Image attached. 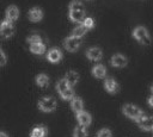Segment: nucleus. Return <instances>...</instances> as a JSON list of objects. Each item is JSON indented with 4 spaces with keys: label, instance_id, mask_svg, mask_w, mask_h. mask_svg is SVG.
<instances>
[{
    "label": "nucleus",
    "instance_id": "obj_1",
    "mask_svg": "<svg viewBox=\"0 0 153 137\" xmlns=\"http://www.w3.org/2000/svg\"><path fill=\"white\" fill-rule=\"evenodd\" d=\"M69 18L74 23H80V21H82L85 19L84 5L80 1L73 0L69 4Z\"/></svg>",
    "mask_w": 153,
    "mask_h": 137
},
{
    "label": "nucleus",
    "instance_id": "obj_2",
    "mask_svg": "<svg viewBox=\"0 0 153 137\" xmlns=\"http://www.w3.org/2000/svg\"><path fill=\"white\" fill-rule=\"evenodd\" d=\"M56 89H57V92L60 93L61 98L65 99V100H72L73 96H74V91H73V88L67 83V81H66L65 79H62V80H60V81L57 82Z\"/></svg>",
    "mask_w": 153,
    "mask_h": 137
},
{
    "label": "nucleus",
    "instance_id": "obj_3",
    "mask_svg": "<svg viewBox=\"0 0 153 137\" xmlns=\"http://www.w3.org/2000/svg\"><path fill=\"white\" fill-rule=\"evenodd\" d=\"M133 36L135 39H137L141 44L143 45H149L151 44V38H149V33L148 31L143 27V26H137L134 31H133Z\"/></svg>",
    "mask_w": 153,
    "mask_h": 137
},
{
    "label": "nucleus",
    "instance_id": "obj_4",
    "mask_svg": "<svg viewBox=\"0 0 153 137\" xmlns=\"http://www.w3.org/2000/svg\"><path fill=\"white\" fill-rule=\"evenodd\" d=\"M123 113H124L128 118L134 119V120H137V119H140V118L143 116L142 111H141L137 106L131 105V104H127V105L123 106Z\"/></svg>",
    "mask_w": 153,
    "mask_h": 137
},
{
    "label": "nucleus",
    "instance_id": "obj_5",
    "mask_svg": "<svg viewBox=\"0 0 153 137\" xmlns=\"http://www.w3.org/2000/svg\"><path fill=\"white\" fill-rule=\"evenodd\" d=\"M38 108L43 112H53L56 108V100L51 96H44L38 101Z\"/></svg>",
    "mask_w": 153,
    "mask_h": 137
},
{
    "label": "nucleus",
    "instance_id": "obj_6",
    "mask_svg": "<svg viewBox=\"0 0 153 137\" xmlns=\"http://www.w3.org/2000/svg\"><path fill=\"white\" fill-rule=\"evenodd\" d=\"M14 33V26H13V23L5 19L4 21H1L0 24V36L2 38H10L12 37Z\"/></svg>",
    "mask_w": 153,
    "mask_h": 137
},
{
    "label": "nucleus",
    "instance_id": "obj_7",
    "mask_svg": "<svg viewBox=\"0 0 153 137\" xmlns=\"http://www.w3.org/2000/svg\"><path fill=\"white\" fill-rule=\"evenodd\" d=\"M81 44V38L79 37H74V36H69L65 39V48L68 51H75Z\"/></svg>",
    "mask_w": 153,
    "mask_h": 137
},
{
    "label": "nucleus",
    "instance_id": "obj_8",
    "mask_svg": "<svg viewBox=\"0 0 153 137\" xmlns=\"http://www.w3.org/2000/svg\"><path fill=\"white\" fill-rule=\"evenodd\" d=\"M137 124L142 130H153V117L142 116L140 119H137Z\"/></svg>",
    "mask_w": 153,
    "mask_h": 137
},
{
    "label": "nucleus",
    "instance_id": "obj_9",
    "mask_svg": "<svg viewBox=\"0 0 153 137\" xmlns=\"http://www.w3.org/2000/svg\"><path fill=\"white\" fill-rule=\"evenodd\" d=\"M18 17H19V10H18V7L14 6V5L8 6L7 10H6V19L13 23V21H16L18 19Z\"/></svg>",
    "mask_w": 153,
    "mask_h": 137
},
{
    "label": "nucleus",
    "instance_id": "obj_10",
    "mask_svg": "<svg viewBox=\"0 0 153 137\" xmlns=\"http://www.w3.org/2000/svg\"><path fill=\"white\" fill-rule=\"evenodd\" d=\"M27 17H29V19H30L31 21L36 23V21H39V20L43 18V12H42V10L38 8V7H32V8L27 12Z\"/></svg>",
    "mask_w": 153,
    "mask_h": 137
},
{
    "label": "nucleus",
    "instance_id": "obj_11",
    "mask_svg": "<svg viewBox=\"0 0 153 137\" xmlns=\"http://www.w3.org/2000/svg\"><path fill=\"white\" fill-rule=\"evenodd\" d=\"M47 58H48V61H50V62H53V63H57V62L61 61V58H62V52H61L59 49L53 48V49H50V50L48 51Z\"/></svg>",
    "mask_w": 153,
    "mask_h": 137
},
{
    "label": "nucleus",
    "instance_id": "obj_12",
    "mask_svg": "<svg viewBox=\"0 0 153 137\" xmlns=\"http://www.w3.org/2000/svg\"><path fill=\"white\" fill-rule=\"evenodd\" d=\"M111 64L114 67L122 68V67H124L127 64V58L123 55H121V54H116V55H114L111 57Z\"/></svg>",
    "mask_w": 153,
    "mask_h": 137
},
{
    "label": "nucleus",
    "instance_id": "obj_13",
    "mask_svg": "<svg viewBox=\"0 0 153 137\" xmlns=\"http://www.w3.org/2000/svg\"><path fill=\"white\" fill-rule=\"evenodd\" d=\"M86 55L91 61H99L103 56V52L99 48H91V49L87 50Z\"/></svg>",
    "mask_w": 153,
    "mask_h": 137
},
{
    "label": "nucleus",
    "instance_id": "obj_14",
    "mask_svg": "<svg viewBox=\"0 0 153 137\" xmlns=\"http://www.w3.org/2000/svg\"><path fill=\"white\" fill-rule=\"evenodd\" d=\"M76 118H78V122L81 126H88L91 124V116L87 112H84V111L79 112L76 114Z\"/></svg>",
    "mask_w": 153,
    "mask_h": 137
},
{
    "label": "nucleus",
    "instance_id": "obj_15",
    "mask_svg": "<svg viewBox=\"0 0 153 137\" xmlns=\"http://www.w3.org/2000/svg\"><path fill=\"white\" fill-rule=\"evenodd\" d=\"M65 80H66V81H67V83L72 87V86H74V85H76V83H78V81H79V75H78L74 70H69V71L66 74Z\"/></svg>",
    "mask_w": 153,
    "mask_h": 137
},
{
    "label": "nucleus",
    "instance_id": "obj_16",
    "mask_svg": "<svg viewBox=\"0 0 153 137\" xmlns=\"http://www.w3.org/2000/svg\"><path fill=\"white\" fill-rule=\"evenodd\" d=\"M104 87H105V89H106L108 92H110V93H116V92L118 91V85H117V82H116L114 79H111V77H109V79L105 80Z\"/></svg>",
    "mask_w": 153,
    "mask_h": 137
},
{
    "label": "nucleus",
    "instance_id": "obj_17",
    "mask_svg": "<svg viewBox=\"0 0 153 137\" xmlns=\"http://www.w3.org/2000/svg\"><path fill=\"white\" fill-rule=\"evenodd\" d=\"M47 136V127L43 125H38L33 127L30 132V137H45Z\"/></svg>",
    "mask_w": 153,
    "mask_h": 137
},
{
    "label": "nucleus",
    "instance_id": "obj_18",
    "mask_svg": "<svg viewBox=\"0 0 153 137\" xmlns=\"http://www.w3.org/2000/svg\"><path fill=\"white\" fill-rule=\"evenodd\" d=\"M92 74H93V76H96L97 79H103V77H105V75H106V69L104 68V66L97 64V66H94V67L92 68Z\"/></svg>",
    "mask_w": 153,
    "mask_h": 137
},
{
    "label": "nucleus",
    "instance_id": "obj_19",
    "mask_svg": "<svg viewBox=\"0 0 153 137\" xmlns=\"http://www.w3.org/2000/svg\"><path fill=\"white\" fill-rule=\"evenodd\" d=\"M30 51L32 54H36V55H41L45 51V45L39 42V43H33V44H30Z\"/></svg>",
    "mask_w": 153,
    "mask_h": 137
},
{
    "label": "nucleus",
    "instance_id": "obj_20",
    "mask_svg": "<svg viewBox=\"0 0 153 137\" xmlns=\"http://www.w3.org/2000/svg\"><path fill=\"white\" fill-rule=\"evenodd\" d=\"M71 107H72V110L78 114L79 112L82 111V107H84L82 100H81L80 98H73V99H72V102H71Z\"/></svg>",
    "mask_w": 153,
    "mask_h": 137
},
{
    "label": "nucleus",
    "instance_id": "obj_21",
    "mask_svg": "<svg viewBox=\"0 0 153 137\" xmlns=\"http://www.w3.org/2000/svg\"><path fill=\"white\" fill-rule=\"evenodd\" d=\"M36 83L39 87H47L49 83V77L45 74H38L36 76Z\"/></svg>",
    "mask_w": 153,
    "mask_h": 137
},
{
    "label": "nucleus",
    "instance_id": "obj_22",
    "mask_svg": "<svg viewBox=\"0 0 153 137\" xmlns=\"http://www.w3.org/2000/svg\"><path fill=\"white\" fill-rule=\"evenodd\" d=\"M86 31H87L86 26H84V25H79V26H76V27L73 30V32H72V36L81 38V37H82V36L86 33Z\"/></svg>",
    "mask_w": 153,
    "mask_h": 137
},
{
    "label": "nucleus",
    "instance_id": "obj_23",
    "mask_svg": "<svg viewBox=\"0 0 153 137\" xmlns=\"http://www.w3.org/2000/svg\"><path fill=\"white\" fill-rule=\"evenodd\" d=\"M73 136H74V137H87V132H86L85 127L80 125V126H78V127L74 129Z\"/></svg>",
    "mask_w": 153,
    "mask_h": 137
},
{
    "label": "nucleus",
    "instance_id": "obj_24",
    "mask_svg": "<svg viewBox=\"0 0 153 137\" xmlns=\"http://www.w3.org/2000/svg\"><path fill=\"white\" fill-rule=\"evenodd\" d=\"M26 42H27L29 44H33V43H39V42H42V39H41V37H39L38 35L33 33V35H30V36L26 38Z\"/></svg>",
    "mask_w": 153,
    "mask_h": 137
},
{
    "label": "nucleus",
    "instance_id": "obj_25",
    "mask_svg": "<svg viewBox=\"0 0 153 137\" xmlns=\"http://www.w3.org/2000/svg\"><path fill=\"white\" fill-rule=\"evenodd\" d=\"M82 25L86 26V29L88 30V29H92V27L94 26V21H93L92 18H85V19L82 20Z\"/></svg>",
    "mask_w": 153,
    "mask_h": 137
},
{
    "label": "nucleus",
    "instance_id": "obj_26",
    "mask_svg": "<svg viewBox=\"0 0 153 137\" xmlns=\"http://www.w3.org/2000/svg\"><path fill=\"white\" fill-rule=\"evenodd\" d=\"M111 136L112 135H111V131L109 129H102L97 135V137H111Z\"/></svg>",
    "mask_w": 153,
    "mask_h": 137
},
{
    "label": "nucleus",
    "instance_id": "obj_27",
    "mask_svg": "<svg viewBox=\"0 0 153 137\" xmlns=\"http://www.w3.org/2000/svg\"><path fill=\"white\" fill-rule=\"evenodd\" d=\"M6 62H7V57H6L5 52L0 49V67H1V66H5Z\"/></svg>",
    "mask_w": 153,
    "mask_h": 137
},
{
    "label": "nucleus",
    "instance_id": "obj_28",
    "mask_svg": "<svg viewBox=\"0 0 153 137\" xmlns=\"http://www.w3.org/2000/svg\"><path fill=\"white\" fill-rule=\"evenodd\" d=\"M148 105L153 107V94H152V95H151V96L148 98Z\"/></svg>",
    "mask_w": 153,
    "mask_h": 137
},
{
    "label": "nucleus",
    "instance_id": "obj_29",
    "mask_svg": "<svg viewBox=\"0 0 153 137\" xmlns=\"http://www.w3.org/2000/svg\"><path fill=\"white\" fill-rule=\"evenodd\" d=\"M0 137H8V135L6 132H4V131H0Z\"/></svg>",
    "mask_w": 153,
    "mask_h": 137
},
{
    "label": "nucleus",
    "instance_id": "obj_30",
    "mask_svg": "<svg viewBox=\"0 0 153 137\" xmlns=\"http://www.w3.org/2000/svg\"><path fill=\"white\" fill-rule=\"evenodd\" d=\"M151 89H152V93H153V86H152V88H151Z\"/></svg>",
    "mask_w": 153,
    "mask_h": 137
}]
</instances>
